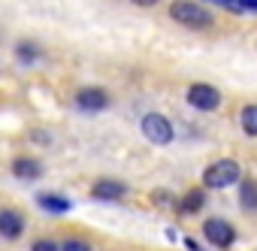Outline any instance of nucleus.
<instances>
[{"instance_id": "15", "label": "nucleus", "mask_w": 257, "mask_h": 251, "mask_svg": "<svg viewBox=\"0 0 257 251\" xmlns=\"http://www.w3.org/2000/svg\"><path fill=\"white\" fill-rule=\"evenodd\" d=\"M152 200H155L158 206H167V209H179V200H176L173 194H167V191H155V194H152Z\"/></svg>"}, {"instance_id": "5", "label": "nucleus", "mask_w": 257, "mask_h": 251, "mask_svg": "<svg viewBox=\"0 0 257 251\" xmlns=\"http://www.w3.org/2000/svg\"><path fill=\"white\" fill-rule=\"evenodd\" d=\"M203 236H206L215 248H230V245L236 242V230H233V224L224 221V218H209V221L203 224Z\"/></svg>"}, {"instance_id": "18", "label": "nucleus", "mask_w": 257, "mask_h": 251, "mask_svg": "<svg viewBox=\"0 0 257 251\" xmlns=\"http://www.w3.org/2000/svg\"><path fill=\"white\" fill-rule=\"evenodd\" d=\"M239 10H257V0H236Z\"/></svg>"}, {"instance_id": "17", "label": "nucleus", "mask_w": 257, "mask_h": 251, "mask_svg": "<svg viewBox=\"0 0 257 251\" xmlns=\"http://www.w3.org/2000/svg\"><path fill=\"white\" fill-rule=\"evenodd\" d=\"M31 251H61V245H55L52 239H37Z\"/></svg>"}, {"instance_id": "6", "label": "nucleus", "mask_w": 257, "mask_h": 251, "mask_svg": "<svg viewBox=\"0 0 257 251\" xmlns=\"http://www.w3.org/2000/svg\"><path fill=\"white\" fill-rule=\"evenodd\" d=\"M76 106L85 112H100L109 106V94L103 88H82V91H76Z\"/></svg>"}, {"instance_id": "7", "label": "nucleus", "mask_w": 257, "mask_h": 251, "mask_svg": "<svg viewBox=\"0 0 257 251\" xmlns=\"http://www.w3.org/2000/svg\"><path fill=\"white\" fill-rule=\"evenodd\" d=\"M25 230V218L13 209H4L0 212V236H7V239H19Z\"/></svg>"}, {"instance_id": "1", "label": "nucleus", "mask_w": 257, "mask_h": 251, "mask_svg": "<svg viewBox=\"0 0 257 251\" xmlns=\"http://www.w3.org/2000/svg\"><path fill=\"white\" fill-rule=\"evenodd\" d=\"M170 19L179 22L182 28H191V31H206L212 28V13L200 4H194V0H176V4L170 7Z\"/></svg>"}, {"instance_id": "13", "label": "nucleus", "mask_w": 257, "mask_h": 251, "mask_svg": "<svg viewBox=\"0 0 257 251\" xmlns=\"http://www.w3.org/2000/svg\"><path fill=\"white\" fill-rule=\"evenodd\" d=\"M239 124H242V131L248 137H257V103H248L242 112H239Z\"/></svg>"}, {"instance_id": "16", "label": "nucleus", "mask_w": 257, "mask_h": 251, "mask_svg": "<svg viewBox=\"0 0 257 251\" xmlns=\"http://www.w3.org/2000/svg\"><path fill=\"white\" fill-rule=\"evenodd\" d=\"M61 251H91V245H88L85 239H67V242L61 245Z\"/></svg>"}, {"instance_id": "12", "label": "nucleus", "mask_w": 257, "mask_h": 251, "mask_svg": "<svg viewBox=\"0 0 257 251\" xmlns=\"http://www.w3.org/2000/svg\"><path fill=\"white\" fill-rule=\"evenodd\" d=\"M239 203L245 212H257V182L254 179H245L242 188H239Z\"/></svg>"}, {"instance_id": "2", "label": "nucleus", "mask_w": 257, "mask_h": 251, "mask_svg": "<svg viewBox=\"0 0 257 251\" xmlns=\"http://www.w3.org/2000/svg\"><path fill=\"white\" fill-rule=\"evenodd\" d=\"M239 164L236 161H230V158H224V161H215V164H209L206 167V173H203V188H212V191H221V188H230L233 182H239Z\"/></svg>"}, {"instance_id": "4", "label": "nucleus", "mask_w": 257, "mask_h": 251, "mask_svg": "<svg viewBox=\"0 0 257 251\" xmlns=\"http://www.w3.org/2000/svg\"><path fill=\"white\" fill-rule=\"evenodd\" d=\"M188 103H191L194 109H200V112H212V109H218V103H221V91H218L215 85L197 82V85L188 88Z\"/></svg>"}, {"instance_id": "19", "label": "nucleus", "mask_w": 257, "mask_h": 251, "mask_svg": "<svg viewBox=\"0 0 257 251\" xmlns=\"http://www.w3.org/2000/svg\"><path fill=\"white\" fill-rule=\"evenodd\" d=\"M131 4H137V7H155L158 0H131Z\"/></svg>"}, {"instance_id": "10", "label": "nucleus", "mask_w": 257, "mask_h": 251, "mask_svg": "<svg viewBox=\"0 0 257 251\" xmlns=\"http://www.w3.org/2000/svg\"><path fill=\"white\" fill-rule=\"evenodd\" d=\"M206 206V188H191L182 200H179V212L182 215H197Z\"/></svg>"}, {"instance_id": "20", "label": "nucleus", "mask_w": 257, "mask_h": 251, "mask_svg": "<svg viewBox=\"0 0 257 251\" xmlns=\"http://www.w3.org/2000/svg\"><path fill=\"white\" fill-rule=\"evenodd\" d=\"M188 248H191V251H203V248H200V245H197L194 239H188Z\"/></svg>"}, {"instance_id": "8", "label": "nucleus", "mask_w": 257, "mask_h": 251, "mask_svg": "<svg viewBox=\"0 0 257 251\" xmlns=\"http://www.w3.org/2000/svg\"><path fill=\"white\" fill-rule=\"evenodd\" d=\"M13 176L16 179H25V182H34L43 176V164L37 158H16L13 161Z\"/></svg>"}, {"instance_id": "3", "label": "nucleus", "mask_w": 257, "mask_h": 251, "mask_svg": "<svg viewBox=\"0 0 257 251\" xmlns=\"http://www.w3.org/2000/svg\"><path fill=\"white\" fill-rule=\"evenodd\" d=\"M140 128H143L146 140H149V143H155V146H170V143L176 140L170 118H167V115H161V112H149V115H143Z\"/></svg>"}, {"instance_id": "9", "label": "nucleus", "mask_w": 257, "mask_h": 251, "mask_svg": "<svg viewBox=\"0 0 257 251\" xmlns=\"http://www.w3.org/2000/svg\"><path fill=\"white\" fill-rule=\"evenodd\" d=\"M91 194H94L97 200H121V197L127 194V185L118 182V179H100Z\"/></svg>"}, {"instance_id": "11", "label": "nucleus", "mask_w": 257, "mask_h": 251, "mask_svg": "<svg viewBox=\"0 0 257 251\" xmlns=\"http://www.w3.org/2000/svg\"><path fill=\"white\" fill-rule=\"evenodd\" d=\"M37 203H40L46 212H52V215H64V212H70V200H67V197H58V194H40Z\"/></svg>"}, {"instance_id": "14", "label": "nucleus", "mask_w": 257, "mask_h": 251, "mask_svg": "<svg viewBox=\"0 0 257 251\" xmlns=\"http://www.w3.org/2000/svg\"><path fill=\"white\" fill-rule=\"evenodd\" d=\"M16 55H19V61H28V64H31V61L40 58V49H34L31 43H22V46L16 49Z\"/></svg>"}]
</instances>
